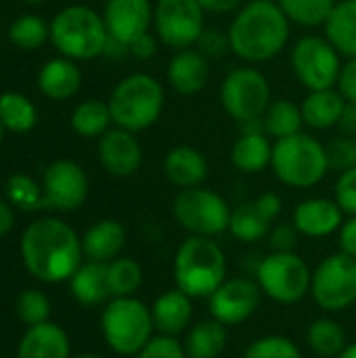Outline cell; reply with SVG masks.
<instances>
[{
    "label": "cell",
    "instance_id": "cell-15",
    "mask_svg": "<svg viewBox=\"0 0 356 358\" xmlns=\"http://www.w3.org/2000/svg\"><path fill=\"white\" fill-rule=\"evenodd\" d=\"M260 298L262 292L254 279L233 277L208 298V310L210 317L220 321L225 327H237L254 317L260 306Z\"/></svg>",
    "mask_w": 356,
    "mask_h": 358
},
{
    "label": "cell",
    "instance_id": "cell-13",
    "mask_svg": "<svg viewBox=\"0 0 356 358\" xmlns=\"http://www.w3.org/2000/svg\"><path fill=\"white\" fill-rule=\"evenodd\" d=\"M206 27V10L197 0H155L153 4V34L174 50L195 46Z\"/></svg>",
    "mask_w": 356,
    "mask_h": 358
},
{
    "label": "cell",
    "instance_id": "cell-26",
    "mask_svg": "<svg viewBox=\"0 0 356 358\" xmlns=\"http://www.w3.org/2000/svg\"><path fill=\"white\" fill-rule=\"evenodd\" d=\"M344 107L346 99L338 88L308 90V94L300 103L304 126H308L311 130H329L338 126Z\"/></svg>",
    "mask_w": 356,
    "mask_h": 358
},
{
    "label": "cell",
    "instance_id": "cell-2",
    "mask_svg": "<svg viewBox=\"0 0 356 358\" xmlns=\"http://www.w3.org/2000/svg\"><path fill=\"white\" fill-rule=\"evenodd\" d=\"M231 52L250 65L279 57L292 36V21L275 0H248L229 23Z\"/></svg>",
    "mask_w": 356,
    "mask_h": 358
},
{
    "label": "cell",
    "instance_id": "cell-46",
    "mask_svg": "<svg viewBox=\"0 0 356 358\" xmlns=\"http://www.w3.org/2000/svg\"><path fill=\"white\" fill-rule=\"evenodd\" d=\"M342 96L350 103H356V57H350L344 65H342V71H340V78H338V86H336Z\"/></svg>",
    "mask_w": 356,
    "mask_h": 358
},
{
    "label": "cell",
    "instance_id": "cell-44",
    "mask_svg": "<svg viewBox=\"0 0 356 358\" xmlns=\"http://www.w3.org/2000/svg\"><path fill=\"white\" fill-rule=\"evenodd\" d=\"M195 48L208 59H222L227 52H231L229 31H222L218 27H206L204 34L199 36Z\"/></svg>",
    "mask_w": 356,
    "mask_h": 358
},
{
    "label": "cell",
    "instance_id": "cell-25",
    "mask_svg": "<svg viewBox=\"0 0 356 358\" xmlns=\"http://www.w3.org/2000/svg\"><path fill=\"white\" fill-rule=\"evenodd\" d=\"M82 86V71L73 59L57 57L38 71V88L50 101H67L78 94Z\"/></svg>",
    "mask_w": 356,
    "mask_h": 358
},
{
    "label": "cell",
    "instance_id": "cell-14",
    "mask_svg": "<svg viewBox=\"0 0 356 358\" xmlns=\"http://www.w3.org/2000/svg\"><path fill=\"white\" fill-rule=\"evenodd\" d=\"M42 191L46 208L73 212L88 197V176L73 159H55L42 174Z\"/></svg>",
    "mask_w": 356,
    "mask_h": 358
},
{
    "label": "cell",
    "instance_id": "cell-3",
    "mask_svg": "<svg viewBox=\"0 0 356 358\" xmlns=\"http://www.w3.org/2000/svg\"><path fill=\"white\" fill-rule=\"evenodd\" d=\"M172 273L180 292L208 300L227 281V254L216 239L189 235L174 254Z\"/></svg>",
    "mask_w": 356,
    "mask_h": 358
},
{
    "label": "cell",
    "instance_id": "cell-8",
    "mask_svg": "<svg viewBox=\"0 0 356 358\" xmlns=\"http://www.w3.org/2000/svg\"><path fill=\"white\" fill-rule=\"evenodd\" d=\"M313 271L296 252H271L256 264V283L269 300L294 306L311 296Z\"/></svg>",
    "mask_w": 356,
    "mask_h": 358
},
{
    "label": "cell",
    "instance_id": "cell-21",
    "mask_svg": "<svg viewBox=\"0 0 356 358\" xmlns=\"http://www.w3.org/2000/svg\"><path fill=\"white\" fill-rule=\"evenodd\" d=\"M162 168H164V176L168 178V182L180 191L201 187L210 174V164L206 155L191 145L172 147L166 153Z\"/></svg>",
    "mask_w": 356,
    "mask_h": 358
},
{
    "label": "cell",
    "instance_id": "cell-20",
    "mask_svg": "<svg viewBox=\"0 0 356 358\" xmlns=\"http://www.w3.org/2000/svg\"><path fill=\"white\" fill-rule=\"evenodd\" d=\"M166 80L174 92L193 96L201 92L210 80V59L195 46L176 50L166 65Z\"/></svg>",
    "mask_w": 356,
    "mask_h": 358
},
{
    "label": "cell",
    "instance_id": "cell-32",
    "mask_svg": "<svg viewBox=\"0 0 356 358\" xmlns=\"http://www.w3.org/2000/svg\"><path fill=\"white\" fill-rule=\"evenodd\" d=\"M262 126H264V132L275 141L298 134L302 132V126H304L302 109L290 99L271 101L269 109L262 115Z\"/></svg>",
    "mask_w": 356,
    "mask_h": 358
},
{
    "label": "cell",
    "instance_id": "cell-7",
    "mask_svg": "<svg viewBox=\"0 0 356 358\" xmlns=\"http://www.w3.org/2000/svg\"><path fill=\"white\" fill-rule=\"evenodd\" d=\"M101 334L113 355L136 357L155 336L151 306L136 296L111 298L101 313Z\"/></svg>",
    "mask_w": 356,
    "mask_h": 358
},
{
    "label": "cell",
    "instance_id": "cell-1",
    "mask_svg": "<svg viewBox=\"0 0 356 358\" xmlns=\"http://www.w3.org/2000/svg\"><path fill=\"white\" fill-rule=\"evenodd\" d=\"M25 271L42 283H63L84 262L82 237L61 218H36L19 243Z\"/></svg>",
    "mask_w": 356,
    "mask_h": 358
},
{
    "label": "cell",
    "instance_id": "cell-30",
    "mask_svg": "<svg viewBox=\"0 0 356 358\" xmlns=\"http://www.w3.org/2000/svg\"><path fill=\"white\" fill-rule=\"evenodd\" d=\"M306 346L321 358H338L348 346L346 329L332 317H319L306 327Z\"/></svg>",
    "mask_w": 356,
    "mask_h": 358
},
{
    "label": "cell",
    "instance_id": "cell-55",
    "mask_svg": "<svg viewBox=\"0 0 356 358\" xmlns=\"http://www.w3.org/2000/svg\"><path fill=\"white\" fill-rule=\"evenodd\" d=\"M71 358H103V357H97V355H80V357H71Z\"/></svg>",
    "mask_w": 356,
    "mask_h": 358
},
{
    "label": "cell",
    "instance_id": "cell-27",
    "mask_svg": "<svg viewBox=\"0 0 356 358\" xmlns=\"http://www.w3.org/2000/svg\"><path fill=\"white\" fill-rule=\"evenodd\" d=\"M67 283L73 300L80 302L82 306H101L111 300L105 262H92V260L82 262Z\"/></svg>",
    "mask_w": 356,
    "mask_h": 358
},
{
    "label": "cell",
    "instance_id": "cell-29",
    "mask_svg": "<svg viewBox=\"0 0 356 358\" xmlns=\"http://www.w3.org/2000/svg\"><path fill=\"white\" fill-rule=\"evenodd\" d=\"M323 29L342 57H356V0H338Z\"/></svg>",
    "mask_w": 356,
    "mask_h": 358
},
{
    "label": "cell",
    "instance_id": "cell-36",
    "mask_svg": "<svg viewBox=\"0 0 356 358\" xmlns=\"http://www.w3.org/2000/svg\"><path fill=\"white\" fill-rule=\"evenodd\" d=\"M283 15L300 27H321L327 23L338 0H275Z\"/></svg>",
    "mask_w": 356,
    "mask_h": 358
},
{
    "label": "cell",
    "instance_id": "cell-47",
    "mask_svg": "<svg viewBox=\"0 0 356 358\" xmlns=\"http://www.w3.org/2000/svg\"><path fill=\"white\" fill-rule=\"evenodd\" d=\"M157 48H159V38H157L153 31L143 34L141 38H136V40L128 46L130 55L136 57V59H141V61L153 59V57L157 55Z\"/></svg>",
    "mask_w": 356,
    "mask_h": 358
},
{
    "label": "cell",
    "instance_id": "cell-38",
    "mask_svg": "<svg viewBox=\"0 0 356 358\" xmlns=\"http://www.w3.org/2000/svg\"><path fill=\"white\" fill-rule=\"evenodd\" d=\"M6 199L21 212H36L46 206L42 185L25 174H13L6 180Z\"/></svg>",
    "mask_w": 356,
    "mask_h": 358
},
{
    "label": "cell",
    "instance_id": "cell-10",
    "mask_svg": "<svg viewBox=\"0 0 356 358\" xmlns=\"http://www.w3.org/2000/svg\"><path fill=\"white\" fill-rule=\"evenodd\" d=\"M220 105L225 113L237 124H248L262 120L271 105V84L269 78L254 65H241L231 69L218 90Z\"/></svg>",
    "mask_w": 356,
    "mask_h": 358
},
{
    "label": "cell",
    "instance_id": "cell-40",
    "mask_svg": "<svg viewBox=\"0 0 356 358\" xmlns=\"http://www.w3.org/2000/svg\"><path fill=\"white\" fill-rule=\"evenodd\" d=\"M243 358H302V350L292 338L273 334L254 340L245 348Z\"/></svg>",
    "mask_w": 356,
    "mask_h": 358
},
{
    "label": "cell",
    "instance_id": "cell-54",
    "mask_svg": "<svg viewBox=\"0 0 356 358\" xmlns=\"http://www.w3.org/2000/svg\"><path fill=\"white\" fill-rule=\"evenodd\" d=\"M4 130H6V128H4V124H2V120H0V143H2V136H4Z\"/></svg>",
    "mask_w": 356,
    "mask_h": 358
},
{
    "label": "cell",
    "instance_id": "cell-4",
    "mask_svg": "<svg viewBox=\"0 0 356 358\" xmlns=\"http://www.w3.org/2000/svg\"><path fill=\"white\" fill-rule=\"evenodd\" d=\"M107 103L115 126L130 132H143L162 117L166 88L157 78L138 71L120 80Z\"/></svg>",
    "mask_w": 356,
    "mask_h": 358
},
{
    "label": "cell",
    "instance_id": "cell-31",
    "mask_svg": "<svg viewBox=\"0 0 356 358\" xmlns=\"http://www.w3.org/2000/svg\"><path fill=\"white\" fill-rule=\"evenodd\" d=\"M71 130L82 138H101L113 124L109 103L99 99H88L76 105L69 117Z\"/></svg>",
    "mask_w": 356,
    "mask_h": 358
},
{
    "label": "cell",
    "instance_id": "cell-34",
    "mask_svg": "<svg viewBox=\"0 0 356 358\" xmlns=\"http://www.w3.org/2000/svg\"><path fill=\"white\" fill-rule=\"evenodd\" d=\"M0 120L10 132H29L38 122L36 105L21 92L0 94Z\"/></svg>",
    "mask_w": 356,
    "mask_h": 358
},
{
    "label": "cell",
    "instance_id": "cell-45",
    "mask_svg": "<svg viewBox=\"0 0 356 358\" xmlns=\"http://www.w3.org/2000/svg\"><path fill=\"white\" fill-rule=\"evenodd\" d=\"M298 239H300V233L298 229L290 222V224H277L275 229H271L269 233V245H271V252H296L298 248Z\"/></svg>",
    "mask_w": 356,
    "mask_h": 358
},
{
    "label": "cell",
    "instance_id": "cell-42",
    "mask_svg": "<svg viewBox=\"0 0 356 358\" xmlns=\"http://www.w3.org/2000/svg\"><path fill=\"white\" fill-rule=\"evenodd\" d=\"M134 358H189L185 344L174 336L155 334Z\"/></svg>",
    "mask_w": 356,
    "mask_h": 358
},
{
    "label": "cell",
    "instance_id": "cell-18",
    "mask_svg": "<svg viewBox=\"0 0 356 358\" xmlns=\"http://www.w3.org/2000/svg\"><path fill=\"white\" fill-rule=\"evenodd\" d=\"M344 212L329 197H311L300 201L294 208L292 224L298 229L300 235L308 239H325L340 231L344 222Z\"/></svg>",
    "mask_w": 356,
    "mask_h": 358
},
{
    "label": "cell",
    "instance_id": "cell-50",
    "mask_svg": "<svg viewBox=\"0 0 356 358\" xmlns=\"http://www.w3.org/2000/svg\"><path fill=\"white\" fill-rule=\"evenodd\" d=\"M206 13L212 15H235L245 2L243 0H197Z\"/></svg>",
    "mask_w": 356,
    "mask_h": 358
},
{
    "label": "cell",
    "instance_id": "cell-5",
    "mask_svg": "<svg viewBox=\"0 0 356 358\" xmlns=\"http://www.w3.org/2000/svg\"><path fill=\"white\" fill-rule=\"evenodd\" d=\"M271 170L279 182L292 189H313L332 172L327 147L313 134H292L273 143Z\"/></svg>",
    "mask_w": 356,
    "mask_h": 358
},
{
    "label": "cell",
    "instance_id": "cell-12",
    "mask_svg": "<svg viewBox=\"0 0 356 358\" xmlns=\"http://www.w3.org/2000/svg\"><path fill=\"white\" fill-rule=\"evenodd\" d=\"M311 298L325 313H344L356 302V258L336 252L313 271Z\"/></svg>",
    "mask_w": 356,
    "mask_h": 358
},
{
    "label": "cell",
    "instance_id": "cell-28",
    "mask_svg": "<svg viewBox=\"0 0 356 358\" xmlns=\"http://www.w3.org/2000/svg\"><path fill=\"white\" fill-rule=\"evenodd\" d=\"M229 327L216 319H204L191 325L185 334V350L189 358H218L229 344Z\"/></svg>",
    "mask_w": 356,
    "mask_h": 358
},
{
    "label": "cell",
    "instance_id": "cell-51",
    "mask_svg": "<svg viewBox=\"0 0 356 358\" xmlns=\"http://www.w3.org/2000/svg\"><path fill=\"white\" fill-rule=\"evenodd\" d=\"M340 130L342 134L346 136H355L356 138V103L346 101V107L342 111V117H340Z\"/></svg>",
    "mask_w": 356,
    "mask_h": 358
},
{
    "label": "cell",
    "instance_id": "cell-53",
    "mask_svg": "<svg viewBox=\"0 0 356 358\" xmlns=\"http://www.w3.org/2000/svg\"><path fill=\"white\" fill-rule=\"evenodd\" d=\"M338 358H356V342L355 344H348V346L338 355Z\"/></svg>",
    "mask_w": 356,
    "mask_h": 358
},
{
    "label": "cell",
    "instance_id": "cell-56",
    "mask_svg": "<svg viewBox=\"0 0 356 358\" xmlns=\"http://www.w3.org/2000/svg\"><path fill=\"white\" fill-rule=\"evenodd\" d=\"M25 2H29V4H38V2H42V0H25Z\"/></svg>",
    "mask_w": 356,
    "mask_h": 358
},
{
    "label": "cell",
    "instance_id": "cell-24",
    "mask_svg": "<svg viewBox=\"0 0 356 358\" xmlns=\"http://www.w3.org/2000/svg\"><path fill=\"white\" fill-rule=\"evenodd\" d=\"M126 241L128 235L124 224L113 218H103L90 224L82 235V252L86 260L107 264L122 256Z\"/></svg>",
    "mask_w": 356,
    "mask_h": 358
},
{
    "label": "cell",
    "instance_id": "cell-16",
    "mask_svg": "<svg viewBox=\"0 0 356 358\" xmlns=\"http://www.w3.org/2000/svg\"><path fill=\"white\" fill-rule=\"evenodd\" d=\"M97 155L103 170L115 178H128L136 174L143 166V145L136 132L120 126L109 128L99 138Z\"/></svg>",
    "mask_w": 356,
    "mask_h": 358
},
{
    "label": "cell",
    "instance_id": "cell-17",
    "mask_svg": "<svg viewBox=\"0 0 356 358\" xmlns=\"http://www.w3.org/2000/svg\"><path fill=\"white\" fill-rule=\"evenodd\" d=\"M103 21L111 40L130 46L153 27L151 0H107Z\"/></svg>",
    "mask_w": 356,
    "mask_h": 358
},
{
    "label": "cell",
    "instance_id": "cell-11",
    "mask_svg": "<svg viewBox=\"0 0 356 358\" xmlns=\"http://www.w3.org/2000/svg\"><path fill=\"white\" fill-rule=\"evenodd\" d=\"M290 63L296 80L306 90L336 88L342 71V55L327 36L306 34L298 38L290 50Z\"/></svg>",
    "mask_w": 356,
    "mask_h": 358
},
{
    "label": "cell",
    "instance_id": "cell-52",
    "mask_svg": "<svg viewBox=\"0 0 356 358\" xmlns=\"http://www.w3.org/2000/svg\"><path fill=\"white\" fill-rule=\"evenodd\" d=\"M13 224H15L13 208H10V203H6V201L0 199V237L8 235L10 229H13Z\"/></svg>",
    "mask_w": 356,
    "mask_h": 358
},
{
    "label": "cell",
    "instance_id": "cell-22",
    "mask_svg": "<svg viewBox=\"0 0 356 358\" xmlns=\"http://www.w3.org/2000/svg\"><path fill=\"white\" fill-rule=\"evenodd\" d=\"M151 317L155 334L162 336H183L193 321V298H189L178 287H172L155 298L151 304Z\"/></svg>",
    "mask_w": 356,
    "mask_h": 358
},
{
    "label": "cell",
    "instance_id": "cell-39",
    "mask_svg": "<svg viewBox=\"0 0 356 358\" xmlns=\"http://www.w3.org/2000/svg\"><path fill=\"white\" fill-rule=\"evenodd\" d=\"M15 310H17L19 321L23 325H27V327H34V325L50 321V300L46 298L44 292L34 289V287L23 289L17 296Z\"/></svg>",
    "mask_w": 356,
    "mask_h": 358
},
{
    "label": "cell",
    "instance_id": "cell-49",
    "mask_svg": "<svg viewBox=\"0 0 356 358\" xmlns=\"http://www.w3.org/2000/svg\"><path fill=\"white\" fill-rule=\"evenodd\" d=\"M338 241H340V252L356 258V216L344 218L340 231H338Z\"/></svg>",
    "mask_w": 356,
    "mask_h": 358
},
{
    "label": "cell",
    "instance_id": "cell-33",
    "mask_svg": "<svg viewBox=\"0 0 356 358\" xmlns=\"http://www.w3.org/2000/svg\"><path fill=\"white\" fill-rule=\"evenodd\" d=\"M229 233L243 243H256L269 237L271 233V222L260 214L254 201H245L237 208H233L231 222H229Z\"/></svg>",
    "mask_w": 356,
    "mask_h": 358
},
{
    "label": "cell",
    "instance_id": "cell-23",
    "mask_svg": "<svg viewBox=\"0 0 356 358\" xmlns=\"http://www.w3.org/2000/svg\"><path fill=\"white\" fill-rule=\"evenodd\" d=\"M17 358H71L69 336L52 321L27 327L19 340Z\"/></svg>",
    "mask_w": 356,
    "mask_h": 358
},
{
    "label": "cell",
    "instance_id": "cell-41",
    "mask_svg": "<svg viewBox=\"0 0 356 358\" xmlns=\"http://www.w3.org/2000/svg\"><path fill=\"white\" fill-rule=\"evenodd\" d=\"M327 147V159H329V170L334 172H346L356 166V138L340 134L332 138Z\"/></svg>",
    "mask_w": 356,
    "mask_h": 358
},
{
    "label": "cell",
    "instance_id": "cell-6",
    "mask_svg": "<svg viewBox=\"0 0 356 358\" xmlns=\"http://www.w3.org/2000/svg\"><path fill=\"white\" fill-rule=\"evenodd\" d=\"M50 42L61 57L73 61H90L105 55L109 34L94 8L71 4L59 10L50 21Z\"/></svg>",
    "mask_w": 356,
    "mask_h": 358
},
{
    "label": "cell",
    "instance_id": "cell-35",
    "mask_svg": "<svg viewBox=\"0 0 356 358\" xmlns=\"http://www.w3.org/2000/svg\"><path fill=\"white\" fill-rule=\"evenodd\" d=\"M107 283L111 298L136 296V292L143 285V268L134 258L120 256L107 262Z\"/></svg>",
    "mask_w": 356,
    "mask_h": 358
},
{
    "label": "cell",
    "instance_id": "cell-37",
    "mask_svg": "<svg viewBox=\"0 0 356 358\" xmlns=\"http://www.w3.org/2000/svg\"><path fill=\"white\" fill-rule=\"evenodd\" d=\"M8 40L21 50H38L50 40V25L38 15H21L10 23Z\"/></svg>",
    "mask_w": 356,
    "mask_h": 358
},
{
    "label": "cell",
    "instance_id": "cell-19",
    "mask_svg": "<svg viewBox=\"0 0 356 358\" xmlns=\"http://www.w3.org/2000/svg\"><path fill=\"white\" fill-rule=\"evenodd\" d=\"M273 143L264 132L262 120L243 124L241 136L231 147V166L241 174H260L271 166Z\"/></svg>",
    "mask_w": 356,
    "mask_h": 358
},
{
    "label": "cell",
    "instance_id": "cell-43",
    "mask_svg": "<svg viewBox=\"0 0 356 358\" xmlns=\"http://www.w3.org/2000/svg\"><path fill=\"white\" fill-rule=\"evenodd\" d=\"M334 199L346 216H356V166L338 174Z\"/></svg>",
    "mask_w": 356,
    "mask_h": 358
},
{
    "label": "cell",
    "instance_id": "cell-9",
    "mask_svg": "<svg viewBox=\"0 0 356 358\" xmlns=\"http://www.w3.org/2000/svg\"><path fill=\"white\" fill-rule=\"evenodd\" d=\"M172 214L189 235L216 239L229 231L233 208L220 193L201 185L180 191L172 201Z\"/></svg>",
    "mask_w": 356,
    "mask_h": 358
},
{
    "label": "cell",
    "instance_id": "cell-48",
    "mask_svg": "<svg viewBox=\"0 0 356 358\" xmlns=\"http://www.w3.org/2000/svg\"><path fill=\"white\" fill-rule=\"evenodd\" d=\"M254 203H256V208L260 210V214H262L269 222L277 220V218L281 216V212H283V199H281V195H277V193H273V191H266V193L258 195V197L254 199Z\"/></svg>",
    "mask_w": 356,
    "mask_h": 358
}]
</instances>
